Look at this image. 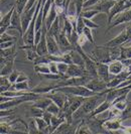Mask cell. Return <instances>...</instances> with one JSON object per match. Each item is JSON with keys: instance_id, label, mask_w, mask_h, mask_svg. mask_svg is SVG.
Returning a JSON list of instances; mask_svg holds the SVG:
<instances>
[{"instance_id": "cell-1", "label": "cell", "mask_w": 131, "mask_h": 134, "mask_svg": "<svg viewBox=\"0 0 131 134\" xmlns=\"http://www.w3.org/2000/svg\"><path fill=\"white\" fill-rule=\"evenodd\" d=\"M102 97L101 94H97L95 96H91L86 98L84 103L81 105V107L79 108L78 110L73 114V119L74 121H81L84 118L88 117L91 112H93L96 107L98 106V101L99 99Z\"/></svg>"}, {"instance_id": "cell-2", "label": "cell", "mask_w": 131, "mask_h": 134, "mask_svg": "<svg viewBox=\"0 0 131 134\" xmlns=\"http://www.w3.org/2000/svg\"><path fill=\"white\" fill-rule=\"evenodd\" d=\"M54 90V89H53ZM56 90L64 92L68 95H74V96H82V97H91V96H95V95L99 94L94 91H92L90 89L86 87V86H66V87H59Z\"/></svg>"}, {"instance_id": "cell-3", "label": "cell", "mask_w": 131, "mask_h": 134, "mask_svg": "<svg viewBox=\"0 0 131 134\" xmlns=\"http://www.w3.org/2000/svg\"><path fill=\"white\" fill-rule=\"evenodd\" d=\"M95 48L92 52V54H88L89 57L93 59L95 62H100L104 64H109L112 60L110 59V53H109V47L106 46H94Z\"/></svg>"}, {"instance_id": "cell-4", "label": "cell", "mask_w": 131, "mask_h": 134, "mask_svg": "<svg viewBox=\"0 0 131 134\" xmlns=\"http://www.w3.org/2000/svg\"><path fill=\"white\" fill-rule=\"evenodd\" d=\"M59 75L62 76V79L63 80H66V79L73 78V77H82V76H85V75H89V74L86 71L85 67L78 66V65H75V64H71V65H69L68 71H67L66 74H59Z\"/></svg>"}, {"instance_id": "cell-5", "label": "cell", "mask_w": 131, "mask_h": 134, "mask_svg": "<svg viewBox=\"0 0 131 134\" xmlns=\"http://www.w3.org/2000/svg\"><path fill=\"white\" fill-rule=\"evenodd\" d=\"M117 0H101L100 2L92 5L90 7H87L84 9H93V10H98L100 13H105L107 15L110 14V11L115 5Z\"/></svg>"}, {"instance_id": "cell-6", "label": "cell", "mask_w": 131, "mask_h": 134, "mask_svg": "<svg viewBox=\"0 0 131 134\" xmlns=\"http://www.w3.org/2000/svg\"><path fill=\"white\" fill-rule=\"evenodd\" d=\"M131 21V7L128 8L127 10L122 11L121 13L117 14L115 16L114 20L110 23V25L108 26L106 32H108V30H111L113 27L117 26L119 24H122V23H127V22H130Z\"/></svg>"}, {"instance_id": "cell-7", "label": "cell", "mask_w": 131, "mask_h": 134, "mask_svg": "<svg viewBox=\"0 0 131 134\" xmlns=\"http://www.w3.org/2000/svg\"><path fill=\"white\" fill-rule=\"evenodd\" d=\"M45 95H46V97H48L50 99H52V102H54L61 109L65 106L66 102L68 101V97H69L68 94H66L64 92H61V91H58L56 89Z\"/></svg>"}, {"instance_id": "cell-8", "label": "cell", "mask_w": 131, "mask_h": 134, "mask_svg": "<svg viewBox=\"0 0 131 134\" xmlns=\"http://www.w3.org/2000/svg\"><path fill=\"white\" fill-rule=\"evenodd\" d=\"M88 89H90L92 91L96 92V93H102L103 91H105L106 89H108L107 87V82H105L104 80H102L100 77H96V78H92L91 80L89 81L85 85Z\"/></svg>"}, {"instance_id": "cell-9", "label": "cell", "mask_w": 131, "mask_h": 134, "mask_svg": "<svg viewBox=\"0 0 131 134\" xmlns=\"http://www.w3.org/2000/svg\"><path fill=\"white\" fill-rule=\"evenodd\" d=\"M97 64V73H98V77H100L102 80L105 82L109 83L112 81L116 76L111 75L109 72V65L108 64H104V63H100V62H96Z\"/></svg>"}, {"instance_id": "cell-10", "label": "cell", "mask_w": 131, "mask_h": 134, "mask_svg": "<svg viewBox=\"0 0 131 134\" xmlns=\"http://www.w3.org/2000/svg\"><path fill=\"white\" fill-rule=\"evenodd\" d=\"M57 41H58V44H59L62 54H65V53L71 52V51L74 49L72 43L70 42V40L68 38V36L66 35L64 30H62L61 34H59V36L57 37Z\"/></svg>"}, {"instance_id": "cell-11", "label": "cell", "mask_w": 131, "mask_h": 134, "mask_svg": "<svg viewBox=\"0 0 131 134\" xmlns=\"http://www.w3.org/2000/svg\"><path fill=\"white\" fill-rule=\"evenodd\" d=\"M128 40H129V38H128L127 31H126V29H123L120 34H118L117 36H115V37H114V38H112L111 40H109L105 46H106V47H108L122 46V44L126 43Z\"/></svg>"}, {"instance_id": "cell-12", "label": "cell", "mask_w": 131, "mask_h": 134, "mask_svg": "<svg viewBox=\"0 0 131 134\" xmlns=\"http://www.w3.org/2000/svg\"><path fill=\"white\" fill-rule=\"evenodd\" d=\"M46 44H47L48 54H56V55H61L62 54V52L59 49V44H58L57 40L52 36V34H48V32L46 34Z\"/></svg>"}, {"instance_id": "cell-13", "label": "cell", "mask_w": 131, "mask_h": 134, "mask_svg": "<svg viewBox=\"0 0 131 134\" xmlns=\"http://www.w3.org/2000/svg\"><path fill=\"white\" fill-rule=\"evenodd\" d=\"M14 10H15V5H12L11 9H9V11L1 17V21H0V32L1 34L6 32L7 29L10 26L11 18H12V14L14 12Z\"/></svg>"}, {"instance_id": "cell-14", "label": "cell", "mask_w": 131, "mask_h": 134, "mask_svg": "<svg viewBox=\"0 0 131 134\" xmlns=\"http://www.w3.org/2000/svg\"><path fill=\"white\" fill-rule=\"evenodd\" d=\"M10 29H16L17 31H19L20 35L22 37L23 35V30H22V23H21V14H19L16 9L14 10V12L12 14V18H11V23H10V26L7 30H10Z\"/></svg>"}, {"instance_id": "cell-15", "label": "cell", "mask_w": 131, "mask_h": 134, "mask_svg": "<svg viewBox=\"0 0 131 134\" xmlns=\"http://www.w3.org/2000/svg\"><path fill=\"white\" fill-rule=\"evenodd\" d=\"M108 65H109V72H110V74L114 75V76H117V75L121 74L125 69V66L123 65V63H122L121 60H112L111 63H109Z\"/></svg>"}, {"instance_id": "cell-16", "label": "cell", "mask_w": 131, "mask_h": 134, "mask_svg": "<svg viewBox=\"0 0 131 134\" xmlns=\"http://www.w3.org/2000/svg\"><path fill=\"white\" fill-rule=\"evenodd\" d=\"M112 106V103H110L108 100H106L105 99L100 105H98L97 107H96V109L93 111V112H91L90 113V115L88 116V117H93V116H98L99 114H101V113H103V112H105V111H107V110H109L110 108H111ZM87 118V117H86Z\"/></svg>"}, {"instance_id": "cell-17", "label": "cell", "mask_w": 131, "mask_h": 134, "mask_svg": "<svg viewBox=\"0 0 131 134\" xmlns=\"http://www.w3.org/2000/svg\"><path fill=\"white\" fill-rule=\"evenodd\" d=\"M58 15H59V14H58V12H57L56 5H54V2H53L52 8H51V10H50V12H48V14H47V16H46V25L47 30L51 28L52 24L53 23V21H54L56 18L58 17Z\"/></svg>"}, {"instance_id": "cell-18", "label": "cell", "mask_w": 131, "mask_h": 134, "mask_svg": "<svg viewBox=\"0 0 131 134\" xmlns=\"http://www.w3.org/2000/svg\"><path fill=\"white\" fill-rule=\"evenodd\" d=\"M52 102V99H50L48 97H46V95H43L42 97L39 98V100L34 101V102H33V105L36 106V107L40 108V109H42V110H46L47 106H48Z\"/></svg>"}, {"instance_id": "cell-19", "label": "cell", "mask_w": 131, "mask_h": 134, "mask_svg": "<svg viewBox=\"0 0 131 134\" xmlns=\"http://www.w3.org/2000/svg\"><path fill=\"white\" fill-rule=\"evenodd\" d=\"M71 55H72V63L75 65H78V66H82V67H85V60L83 59L82 54H80L79 52L73 49L71 51Z\"/></svg>"}, {"instance_id": "cell-20", "label": "cell", "mask_w": 131, "mask_h": 134, "mask_svg": "<svg viewBox=\"0 0 131 134\" xmlns=\"http://www.w3.org/2000/svg\"><path fill=\"white\" fill-rule=\"evenodd\" d=\"M34 72L37 74L46 75L51 73V70L48 67V64H37L34 65Z\"/></svg>"}, {"instance_id": "cell-21", "label": "cell", "mask_w": 131, "mask_h": 134, "mask_svg": "<svg viewBox=\"0 0 131 134\" xmlns=\"http://www.w3.org/2000/svg\"><path fill=\"white\" fill-rule=\"evenodd\" d=\"M10 90H17V91H30V88L28 86V81L14 83Z\"/></svg>"}, {"instance_id": "cell-22", "label": "cell", "mask_w": 131, "mask_h": 134, "mask_svg": "<svg viewBox=\"0 0 131 134\" xmlns=\"http://www.w3.org/2000/svg\"><path fill=\"white\" fill-rule=\"evenodd\" d=\"M109 53H110V59L111 60H120L121 57V46H117V47H109Z\"/></svg>"}, {"instance_id": "cell-23", "label": "cell", "mask_w": 131, "mask_h": 134, "mask_svg": "<svg viewBox=\"0 0 131 134\" xmlns=\"http://www.w3.org/2000/svg\"><path fill=\"white\" fill-rule=\"evenodd\" d=\"M12 85L13 84L9 81L7 76H1V93L10 90Z\"/></svg>"}, {"instance_id": "cell-24", "label": "cell", "mask_w": 131, "mask_h": 134, "mask_svg": "<svg viewBox=\"0 0 131 134\" xmlns=\"http://www.w3.org/2000/svg\"><path fill=\"white\" fill-rule=\"evenodd\" d=\"M25 52H26V58H27V60H28L34 62L35 59L39 57V54L36 53V48H35V47H30V48H27V49H25Z\"/></svg>"}, {"instance_id": "cell-25", "label": "cell", "mask_w": 131, "mask_h": 134, "mask_svg": "<svg viewBox=\"0 0 131 134\" xmlns=\"http://www.w3.org/2000/svg\"><path fill=\"white\" fill-rule=\"evenodd\" d=\"M27 2H28V0H15V3H14L15 9H16V11L19 14L22 13L23 10L25 9Z\"/></svg>"}, {"instance_id": "cell-26", "label": "cell", "mask_w": 131, "mask_h": 134, "mask_svg": "<svg viewBox=\"0 0 131 134\" xmlns=\"http://www.w3.org/2000/svg\"><path fill=\"white\" fill-rule=\"evenodd\" d=\"M28 133H40L39 127H37V124H36V121H35V118H33V117L28 122Z\"/></svg>"}, {"instance_id": "cell-27", "label": "cell", "mask_w": 131, "mask_h": 134, "mask_svg": "<svg viewBox=\"0 0 131 134\" xmlns=\"http://www.w3.org/2000/svg\"><path fill=\"white\" fill-rule=\"evenodd\" d=\"M98 10H93V9H83V11H82V13L81 15L83 16V17H85V18H89V19H92L94 16H96L97 14H99Z\"/></svg>"}, {"instance_id": "cell-28", "label": "cell", "mask_w": 131, "mask_h": 134, "mask_svg": "<svg viewBox=\"0 0 131 134\" xmlns=\"http://www.w3.org/2000/svg\"><path fill=\"white\" fill-rule=\"evenodd\" d=\"M128 105V101L127 100H121V101H118V102H115V103H112V107L116 108L117 110L123 112L126 107Z\"/></svg>"}, {"instance_id": "cell-29", "label": "cell", "mask_w": 131, "mask_h": 134, "mask_svg": "<svg viewBox=\"0 0 131 134\" xmlns=\"http://www.w3.org/2000/svg\"><path fill=\"white\" fill-rule=\"evenodd\" d=\"M46 111L50 112V113H52V115H59V112H61V108H59L54 102H52V103L47 106Z\"/></svg>"}, {"instance_id": "cell-30", "label": "cell", "mask_w": 131, "mask_h": 134, "mask_svg": "<svg viewBox=\"0 0 131 134\" xmlns=\"http://www.w3.org/2000/svg\"><path fill=\"white\" fill-rule=\"evenodd\" d=\"M45 111H46V110H42V109L36 107V106H34V105H32L31 108H30V113H31L33 118H35V117H42Z\"/></svg>"}, {"instance_id": "cell-31", "label": "cell", "mask_w": 131, "mask_h": 134, "mask_svg": "<svg viewBox=\"0 0 131 134\" xmlns=\"http://www.w3.org/2000/svg\"><path fill=\"white\" fill-rule=\"evenodd\" d=\"M85 27H86V24L85 22H84V19H83V16L80 15L78 17V21H77V32H78V34H83Z\"/></svg>"}, {"instance_id": "cell-32", "label": "cell", "mask_w": 131, "mask_h": 134, "mask_svg": "<svg viewBox=\"0 0 131 134\" xmlns=\"http://www.w3.org/2000/svg\"><path fill=\"white\" fill-rule=\"evenodd\" d=\"M16 54V49L15 47H9V48H5V49H1V58H7V57H11L13 54Z\"/></svg>"}, {"instance_id": "cell-33", "label": "cell", "mask_w": 131, "mask_h": 134, "mask_svg": "<svg viewBox=\"0 0 131 134\" xmlns=\"http://www.w3.org/2000/svg\"><path fill=\"white\" fill-rule=\"evenodd\" d=\"M75 5H76V12L77 15L80 16L83 9H84V3H85V0H75Z\"/></svg>"}, {"instance_id": "cell-34", "label": "cell", "mask_w": 131, "mask_h": 134, "mask_svg": "<svg viewBox=\"0 0 131 134\" xmlns=\"http://www.w3.org/2000/svg\"><path fill=\"white\" fill-rule=\"evenodd\" d=\"M92 30L91 28H89V27H85V29H84V32L83 34H85L86 36H87V38L89 40V42H91L93 46H96L95 44V40H94V37H93V34H92Z\"/></svg>"}, {"instance_id": "cell-35", "label": "cell", "mask_w": 131, "mask_h": 134, "mask_svg": "<svg viewBox=\"0 0 131 134\" xmlns=\"http://www.w3.org/2000/svg\"><path fill=\"white\" fill-rule=\"evenodd\" d=\"M83 19H84V22H85L86 26L89 27V28H91V29H98L101 27V25H99L97 23H95V22H93L91 19H89V18H85V17H83Z\"/></svg>"}, {"instance_id": "cell-36", "label": "cell", "mask_w": 131, "mask_h": 134, "mask_svg": "<svg viewBox=\"0 0 131 134\" xmlns=\"http://www.w3.org/2000/svg\"><path fill=\"white\" fill-rule=\"evenodd\" d=\"M69 68V64H67L65 62H59L58 63V70H59V74H66Z\"/></svg>"}, {"instance_id": "cell-37", "label": "cell", "mask_w": 131, "mask_h": 134, "mask_svg": "<svg viewBox=\"0 0 131 134\" xmlns=\"http://www.w3.org/2000/svg\"><path fill=\"white\" fill-rule=\"evenodd\" d=\"M12 40H17L16 36H12L10 34H8L7 32H3L1 34V42H5V41H12Z\"/></svg>"}, {"instance_id": "cell-38", "label": "cell", "mask_w": 131, "mask_h": 134, "mask_svg": "<svg viewBox=\"0 0 131 134\" xmlns=\"http://www.w3.org/2000/svg\"><path fill=\"white\" fill-rule=\"evenodd\" d=\"M19 74H20L19 71H17V70H13L12 73L8 76V79H9V81H10L12 84H14V83H16V81H17V79H18Z\"/></svg>"}, {"instance_id": "cell-39", "label": "cell", "mask_w": 131, "mask_h": 134, "mask_svg": "<svg viewBox=\"0 0 131 134\" xmlns=\"http://www.w3.org/2000/svg\"><path fill=\"white\" fill-rule=\"evenodd\" d=\"M33 63H34V65H37V64H50L51 62L46 55H39Z\"/></svg>"}, {"instance_id": "cell-40", "label": "cell", "mask_w": 131, "mask_h": 134, "mask_svg": "<svg viewBox=\"0 0 131 134\" xmlns=\"http://www.w3.org/2000/svg\"><path fill=\"white\" fill-rule=\"evenodd\" d=\"M87 41H89V40H88V38H87V36H86L85 34H79V36H78V44L80 46V47H84Z\"/></svg>"}, {"instance_id": "cell-41", "label": "cell", "mask_w": 131, "mask_h": 134, "mask_svg": "<svg viewBox=\"0 0 131 134\" xmlns=\"http://www.w3.org/2000/svg\"><path fill=\"white\" fill-rule=\"evenodd\" d=\"M48 67L51 70V73L52 74H59V70H58V63L56 62H51L48 64Z\"/></svg>"}, {"instance_id": "cell-42", "label": "cell", "mask_w": 131, "mask_h": 134, "mask_svg": "<svg viewBox=\"0 0 131 134\" xmlns=\"http://www.w3.org/2000/svg\"><path fill=\"white\" fill-rule=\"evenodd\" d=\"M15 44V40H12V41H5V42H1L0 47H1V49H5V48H9V47H13Z\"/></svg>"}, {"instance_id": "cell-43", "label": "cell", "mask_w": 131, "mask_h": 134, "mask_svg": "<svg viewBox=\"0 0 131 134\" xmlns=\"http://www.w3.org/2000/svg\"><path fill=\"white\" fill-rule=\"evenodd\" d=\"M42 118L46 120V122L48 125H51V121H52V113H50V112H47V111H45V113L42 115Z\"/></svg>"}, {"instance_id": "cell-44", "label": "cell", "mask_w": 131, "mask_h": 134, "mask_svg": "<svg viewBox=\"0 0 131 134\" xmlns=\"http://www.w3.org/2000/svg\"><path fill=\"white\" fill-rule=\"evenodd\" d=\"M13 113V110L11 108H9L8 110L7 109H4V110H1V117H6L8 115L12 114Z\"/></svg>"}, {"instance_id": "cell-45", "label": "cell", "mask_w": 131, "mask_h": 134, "mask_svg": "<svg viewBox=\"0 0 131 134\" xmlns=\"http://www.w3.org/2000/svg\"><path fill=\"white\" fill-rule=\"evenodd\" d=\"M23 81H28V77H27L24 73L20 72L19 77H18V79H17V81H16V83H18V82H23Z\"/></svg>"}, {"instance_id": "cell-46", "label": "cell", "mask_w": 131, "mask_h": 134, "mask_svg": "<svg viewBox=\"0 0 131 134\" xmlns=\"http://www.w3.org/2000/svg\"><path fill=\"white\" fill-rule=\"evenodd\" d=\"M122 130L123 132H126V133H131V126H123Z\"/></svg>"}, {"instance_id": "cell-47", "label": "cell", "mask_w": 131, "mask_h": 134, "mask_svg": "<svg viewBox=\"0 0 131 134\" xmlns=\"http://www.w3.org/2000/svg\"><path fill=\"white\" fill-rule=\"evenodd\" d=\"M127 42H131V40H129V41H127Z\"/></svg>"}]
</instances>
